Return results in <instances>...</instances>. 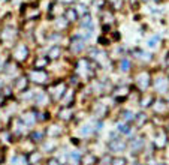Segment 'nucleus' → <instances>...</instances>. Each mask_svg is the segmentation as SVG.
Here are the masks:
<instances>
[{"label": "nucleus", "instance_id": "obj_1", "mask_svg": "<svg viewBox=\"0 0 169 165\" xmlns=\"http://www.w3.org/2000/svg\"><path fill=\"white\" fill-rule=\"evenodd\" d=\"M106 149L109 150L108 153H111L112 156H120L123 152L129 150V140H126L123 135H117V137L108 138Z\"/></svg>", "mask_w": 169, "mask_h": 165}, {"label": "nucleus", "instance_id": "obj_2", "mask_svg": "<svg viewBox=\"0 0 169 165\" xmlns=\"http://www.w3.org/2000/svg\"><path fill=\"white\" fill-rule=\"evenodd\" d=\"M69 90V87H68V83L66 81H54L53 84H51L48 87V95L51 96V101L53 102H60V101L63 99V96L66 95V92Z\"/></svg>", "mask_w": 169, "mask_h": 165}, {"label": "nucleus", "instance_id": "obj_3", "mask_svg": "<svg viewBox=\"0 0 169 165\" xmlns=\"http://www.w3.org/2000/svg\"><path fill=\"white\" fill-rule=\"evenodd\" d=\"M151 144L156 149H160V150L165 149L169 144V132H168V129L165 128V126H159V128L154 129Z\"/></svg>", "mask_w": 169, "mask_h": 165}, {"label": "nucleus", "instance_id": "obj_4", "mask_svg": "<svg viewBox=\"0 0 169 165\" xmlns=\"http://www.w3.org/2000/svg\"><path fill=\"white\" fill-rule=\"evenodd\" d=\"M145 146H147V138H145V135L136 134L135 137L129 138V150H130V153H133V155L141 153V152L145 149Z\"/></svg>", "mask_w": 169, "mask_h": 165}, {"label": "nucleus", "instance_id": "obj_5", "mask_svg": "<svg viewBox=\"0 0 169 165\" xmlns=\"http://www.w3.org/2000/svg\"><path fill=\"white\" fill-rule=\"evenodd\" d=\"M135 84L136 87L139 89V92H147V89L153 84V77H151V74L147 71V69H142L139 72V75H136L135 77Z\"/></svg>", "mask_w": 169, "mask_h": 165}, {"label": "nucleus", "instance_id": "obj_6", "mask_svg": "<svg viewBox=\"0 0 169 165\" xmlns=\"http://www.w3.org/2000/svg\"><path fill=\"white\" fill-rule=\"evenodd\" d=\"M153 89H154V93L156 95H166L169 92V77L166 74L160 75V77H156L153 78Z\"/></svg>", "mask_w": 169, "mask_h": 165}, {"label": "nucleus", "instance_id": "obj_7", "mask_svg": "<svg viewBox=\"0 0 169 165\" xmlns=\"http://www.w3.org/2000/svg\"><path fill=\"white\" fill-rule=\"evenodd\" d=\"M29 80L30 83H36L39 86H44V84H48L49 83V74L46 69H36L33 68L29 74Z\"/></svg>", "mask_w": 169, "mask_h": 165}, {"label": "nucleus", "instance_id": "obj_8", "mask_svg": "<svg viewBox=\"0 0 169 165\" xmlns=\"http://www.w3.org/2000/svg\"><path fill=\"white\" fill-rule=\"evenodd\" d=\"M85 48H87V41L80 36V33H75L73 38L70 39V45H69L70 53L72 54H81V53H84Z\"/></svg>", "mask_w": 169, "mask_h": 165}, {"label": "nucleus", "instance_id": "obj_9", "mask_svg": "<svg viewBox=\"0 0 169 165\" xmlns=\"http://www.w3.org/2000/svg\"><path fill=\"white\" fill-rule=\"evenodd\" d=\"M33 102H35V105L37 107V110H46V107L53 102V101H51V96L48 95V92L41 90V92H36V93H35Z\"/></svg>", "mask_w": 169, "mask_h": 165}, {"label": "nucleus", "instance_id": "obj_10", "mask_svg": "<svg viewBox=\"0 0 169 165\" xmlns=\"http://www.w3.org/2000/svg\"><path fill=\"white\" fill-rule=\"evenodd\" d=\"M151 110L154 111L156 117H165L166 114H168V111H169V105L166 104L165 98H160V96H157V99L154 101V104H153Z\"/></svg>", "mask_w": 169, "mask_h": 165}, {"label": "nucleus", "instance_id": "obj_11", "mask_svg": "<svg viewBox=\"0 0 169 165\" xmlns=\"http://www.w3.org/2000/svg\"><path fill=\"white\" fill-rule=\"evenodd\" d=\"M157 99V95H156L154 92H142L139 99H138V104L142 110H148L153 107L154 101Z\"/></svg>", "mask_w": 169, "mask_h": 165}, {"label": "nucleus", "instance_id": "obj_12", "mask_svg": "<svg viewBox=\"0 0 169 165\" xmlns=\"http://www.w3.org/2000/svg\"><path fill=\"white\" fill-rule=\"evenodd\" d=\"M75 110L72 105H61L57 111V120L58 122H70L73 117H75Z\"/></svg>", "mask_w": 169, "mask_h": 165}, {"label": "nucleus", "instance_id": "obj_13", "mask_svg": "<svg viewBox=\"0 0 169 165\" xmlns=\"http://www.w3.org/2000/svg\"><path fill=\"white\" fill-rule=\"evenodd\" d=\"M132 57L136 59V60H139V62H144L145 65H147V63H150V62H153V59H154L151 53L144 51V50H141V48H135V50H133Z\"/></svg>", "mask_w": 169, "mask_h": 165}, {"label": "nucleus", "instance_id": "obj_14", "mask_svg": "<svg viewBox=\"0 0 169 165\" xmlns=\"http://www.w3.org/2000/svg\"><path fill=\"white\" fill-rule=\"evenodd\" d=\"M41 149L45 153H54L58 150V141L56 138H46L45 141L41 144Z\"/></svg>", "mask_w": 169, "mask_h": 165}, {"label": "nucleus", "instance_id": "obj_15", "mask_svg": "<svg viewBox=\"0 0 169 165\" xmlns=\"http://www.w3.org/2000/svg\"><path fill=\"white\" fill-rule=\"evenodd\" d=\"M61 53H63V47L60 44H53L46 50V56H48V59L51 62H53V60H58L61 57Z\"/></svg>", "mask_w": 169, "mask_h": 165}, {"label": "nucleus", "instance_id": "obj_16", "mask_svg": "<svg viewBox=\"0 0 169 165\" xmlns=\"http://www.w3.org/2000/svg\"><path fill=\"white\" fill-rule=\"evenodd\" d=\"M45 132H46V137L48 138H60V135L63 134V128L60 126V123H53V125H49L48 128L45 129Z\"/></svg>", "mask_w": 169, "mask_h": 165}, {"label": "nucleus", "instance_id": "obj_17", "mask_svg": "<svg viewBox=\"0 0 169 165\" xmlns=\"http://www.w3.org/2000/svg\"><path fill=\"white\" fill-rule=\"evenodd\" d=\"M45 140H46L45 129H33L30 132V141H33L35 144H42Z\"/></svg>", "mask_w": 169, "mask_h": 165}, {"label": "nucleus", "instance_id": "obj_18", "mask_svg": "<svg viewBox=\"0 0 169 165\" xmlns=\"http://www.w3.org/2000/svg\"><path fill=\"white\" fill-rule=\"evenodd\" d=\"M21 120L27 125V126H35L36 125V122H37V110H30V111H27V113H24L23 114V117H21Z\"/></svg>", "mask_w": 169, "mask_h": 165}, {"label": "nucleus", "instance_id": "obj_19", "mask_svg": "<svg viewBox=\"0 0 169 165\" xmlns=\"http://www.w3.org/2000/svg\"><path fill=\"white\" fill-rule=\"evenodd\" d=\"M108 105L106 104H102V102H96L93 105V114H94V117L96 119H100L103 120V117L106 116V113H108Z\"/></svg>", "mask_w": 169, "mask_h": 165}, {"label": "nucleus", "instance_id": "obj_20", "mask_svg": "<svg viewBox=\"0 0 169 165\" xmlns=\"http://www.w3.org/2000/svg\"><path fill=\"white\" fill-rule=\"evenodd\" d=\"M117 66H118V71L121 72V74H129L132 71V60L129 59L127 56H124V57H121V59H118V63H117Z\"/></svg>", "mask_w": 169, "mask_h": 165}, {"label": "nucleus", "instance_id": "obj_21", "mask_svg": "<svg viewBox=\"0 0 169 165\" xmlns=\"http://www.w3.org/2000/svg\"><path fill=\"white\" fill-rule=\"evenodd\" d=\"M99 158L96 156V153L93 152H85L82 153V159H81V165H97Z\"/></svg>", "mask_w": 169, "mask_h": 165}, {"label": "nucleus", "instance_id": "obj_22", "mask_svg": "<svg viewBox=\"0 0 169 165\" xmlns=\"http://www.w3.org/2000/svg\"><path fill=\"white\" fill-rule=\"evenodd\" d=\"M64 18H66V21L69 24H73V23H76L78 20H80L81 17H80V14H78V11L70 6V8H68L66 11H64Z\"/></svg>", "mask_w": 169, "mask_h": 165}, {"label": "nucleus", "instance_id": "obj_23", "mask_svg": "<svg viewBox=\"0 0 169 165\" xmlns=\"http://www.w3.org/2000/svg\"><path fill=\"white\" fill-rule=\"evenodd\" d=\"M135 116H136V113H133L130 108H123L121 111H120V120L121 122H126V123H133V120H135Z\"/></svg>", "mask_w": 169, "mask_h": 165}, {"label": "nucleus", "instance_id": "obj_24", "mask_svg": "<svg viewBox=\"0 0 169 165\" xmlns=\"http://www.w3.org/2000/svg\"><path fill=\"white\" fill-rule=\"evenodd\" d=\"M150 122V117L147 116L145 113H136V116H135V120H133V125L136 126V129H141L142 126H144L145 123Z\"/></svg>", "mask_w": 169, "mask_h": 165}, {"label": "nucleus", "instance_id": "obj_25", "mask_svg": "<svg viewBox=\"0 0 169 165\" xmlns=\"http://www.w3.org/2000/svg\"><path fill=\"white\" fill-rule=\"evenodd\" d=\"M49 62H51V60L48 59L46 54H45V56H36L33 68H36V69H46L48 65H49Z\"/></svg>", "mask_w": 169, "mask_h": 165}, {"label": "nucleus", "instance_id": "obj_26", "mask_svg": "<svg viewBox=\"0 0 169 165\" xmlns=\"http://www.w3.org/2000/svg\"><path fill=\"white\" fill-rule=\"evenodd\" d=\"M15 50H17V51L20 50V53H15V57L18 60H25V59L29 57V54H30V50H29V47L25 45V44H18Z\"/></svg>", "mask_w": 169, "mask_h": 165}, {"label": "nucleus", "instance_id": "obj_27", "mask_svg": "<svg viewBox=\"0 0 169 165\" xmlns=\"http://www.w3.org/2000/svg\"><path fill=\"white\" fill-rule=\"evenodd\" d=\"M44 161V155H42V152H39V150H33L29 153V162L30 165H39Z\"/></svg>", "mask_w": 169, "mask_h": 165}, {"label": "nucleus", "instance_id": "obj_28", "mask_svg": "<svg viewBox=\"0 0 169 165\" xmlns=\"http://www.w3.org/2000/svg\"><path fill=\"white\" fill-rule=\"evenodd\" d=\"M160 42H162V36L157 33V35H153L150 39L147 41V47L148 48H151V50H154V48H159V45H160Z\"/></svg>", "mask_w": 169, "mask_h": 165}, {"label": "nucleus", "instance_id": "obj_29", "mask_svg": "<svg viewBox=\"0 0 169 165\" xmlns=\"http://www.w3.org/2000/svg\"><path fill=\"white\" fill-rule=\"evenodd\" d=\"M94 132H96V129L93 128L92 125H88V123L82 125V126H81V129H80V134H81L82 137H92Z\"/></svg>", "mask_w": 169, "mask_h": 165}, {"label": "nucleus", "instance_id": "obj_30", "mask_svg": "<svg viewBox=\"0 0 169 165\" xmlns=\"http://www.w3.org/2000/svg\"><path fill=\"white\" fill-rule=\"evenodd\" d=\"M111 165H129V162L124 156H112Z\"/></svg>", "mask_w": 169, "mask_h": 165}, {"label": "nucleus", "instance_id": "obj_31", "mask_svg": "<svg viewBox=\"0 0 169 165\" xmlns=\"http://www.w3.org/2000/svg\"><path fill=\"white\" fill-rule=\"evenodd\" d=\"M46 165H64V164H61V162H58L54 156L53 158H49L48 161H46Z\"/></svg>", "mask_w": 169, "mask_h": 165}, {"label": "nucleus", "instance_id": "obj_32", "mask_svg": "<svg viewBox=\"0 0 169 165\" xmlns=\"http://www.w3.org/2000/svg\"><path fill=\"white\" fill-rule=\"evenodd\" d=\"M75 2H76V0H58V3H66V5H72Z\"/></svg>", "mask_w": 169, "mask_h": 165}, {"label": "nucleus", "instance_id": "obj_33", "mask_svg": "<svg viewBox=\"0 0 169 165\" xmlns=\"http://www.w3.org/2000/svg\"><path fill=\"white\" fill-rule=\"evenodd\" d=\"M165 68L169 69V54H166V59H165Z\"/></svg>", "mask_w": 169, "mask_h": 165}, {"label": "nucleus", "instance_id": "obj_34", "mask_svg": "<svg viewBox=\"0 0 169 165\" xmlns=\"http://www.w3.org/2000/svg\"><path fill=\"white\" fill-rule=\"evenodd\" d=\"M163 98H165V101H166V104L169 105V92H168V93H166V95H165Z\"/></svg>", "mask_w": 169, "mask_h": 165}, {"label": "nucleus", "instance_id": "obj_35", "mask_svg": "<svg viewBox=\"0 0 169 165\" xmlns=\"http://www.w3.org/2000/svg\"><path fill=\"white\" fill-rule=\"evenodd\" d=\"M132 165H147V164H142V162H135V164H132Z\"/></svg>", "mask_w": 169, "mask_h": 165}, {"label": "nucleus", "instance_id": "obj_36", "mask_svg": "<svg viewBox=\"0 0 169 165\" xmlns=\"http://www.w3.org/2000/svg\"><path fill=\"white\" fill-rule=\"evenodd\" d=\"M166 75H168V77H169V69H166Z\"/></svg>", "mask_w": 169, "mask_h": 165}]
</instances>
